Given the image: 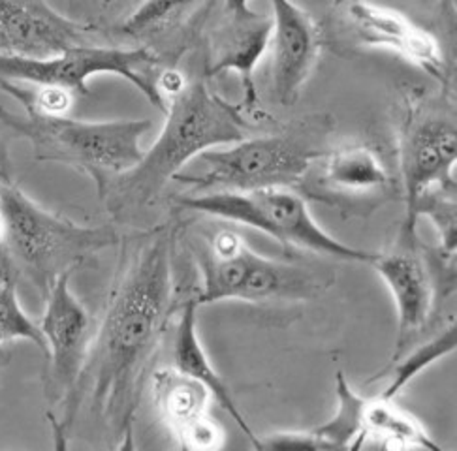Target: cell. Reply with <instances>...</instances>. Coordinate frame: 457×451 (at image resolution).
<instances>
[{
    "mask_svg": "<svg viewBox=\"0 0 457 451\" xmlns=\"http://www.w3.org/2000/svg\"><path fill=\"white\" fill-rule=\"evenodd\" d=\"M171 235L161 228L137 242L119 275L64 415V427L91 397L95 410L110 422L119 439H130L139 388L171 316Z\"/></svg>",
    "mask_w": 457,
    "mask_h": 451,
    "instance_id": "6da1fadb",
    "label": "cell"
},
{
    "mask_svg": "<svg viewBox=\"0 0 457 451\" xmlns=\"http://www.w3.org/2000/svg\"><path fill=\"white\" fill-rule=\"evenodd\" d=\"M251 125L239 103L211 93L204 81H188L166 103V125L132 169L113 177L100 198L115 218L154 203L170 181L209 149L247 137Z\"/></svg>",
    "mask_w": 457,
    "mask_h": 451,
    "instance_id": "7a4b0ae2",
    "label": "cell"
},
{
    "mask_svg": "<svg viewBox=\"0 0 457 451\" xmlns=\"http://www.w3.org/2000/svg\"><path fill=\"white\" fill-rule=\"evenodd\" d=\"M0 215L8 258L44 299L61 275L76 271L87 256L112 249L120 241L112 226H85L44 209L10 177H0Z\"/></svg>",
    "mask_w": 457,
    "mask_h": 451,
    "instance_id": "3957f363",
    "label": "cell"
},
{
    "mask_svg": "<svg viewBox=\"0 0 457 451\" xmlns=\"http://www.w3.org/2000/svg\"><path fill=\"white\" fill-rule=\"evenodd\" d=\"M4 125L32 145L34 159L55 162L87 173L102 194L110 181L132 169L144 156L139 145L151 130V120H74L64 115H46L25 108L13 113L0 106Z\"/></svg>",
    "mask_w": 457,
    "mask_h": 451,
    "instance_id": "277c9868",
    "label": "cell"
},
{
    "mask_svg": "<svg viewBox=\"0 0 457 451\" xmlns=\"http://www.w3.org/2000/svg\"><path fill=\"white\" fill-rule=\"evenodd\" d=\"M322 120L302 123L283 134L245 137L228 149H209L198 156L200 173H178L173 181L202 190H254L266 186L297 188L312 164L326 154Z\"/></svg>",
    "mask_w": 457,
    "mask_h": 451,
    "instance_id": "5b68a950",
    "label": "cell"
},
{
    "mask_svg": "<svg viewBox=\"0 0 457 451\" xmlns=\"http://www.w3.org/2000/svg\"><path fill=\"white\" fill-rule=\"evenodd\" d=\"M187 211H198L228 222L249 226L273 237L288 249L322 254L343 262L373 264L375 252L350 247L329 235L314 220L307 200L290 186H266L254 190H211L178 200Z\"/></svg>",
    "mask_w": 457,
    "mask_h": 451,
    "instance_id": "8992f818",
    "label": "cell"
},
{
    "mask_svg": "<svg viewBox=\"0 0 457 451\" xmlns=\"http://www.w3.org/2000/svg\"><path fill=\"white\" fill-rule=\"evenodd\" d=\"M202 290L196 303L219 301H309L329 286V279L314 269L260 256L236 232H220L200 254Z\"/></svg>",
    "mask_w": 457,
    "mask_h": 451,
    "instance_id": "52a82bcc",
    "label": "cell"
},
{
    "mask_svg": "<svg viewBox=\"0 0 457 451\" xmlns=\"http://www.w3.org/2000/svg\"><path fill=\"white\" fill-rule=\"evenodd\" d=\"M158 57L149 47L120 49L100 45H76L47 59L0 55V81L34 85L38 89H57L78 96L89 94L87 81L98 74L127 79L156 110L166 113V100L151 78Z\"/></svg>",
    "mask_w": 457,
    "mask_h": 451,
    "instance_id": "ba28073f",
    "label": "cell"
},
{
    "mask_svg": "<svg viewBox=\"0 0 457 451\" xmlns=\"http://www.w3.org/2000/svg\"><path fill=\"white\" fill-rule=\"evenodd\" d=\"M401 128L399 166L405 190V218L399 230V245L420 247L418 203L429 190H455L457 128L453 117L426 110L420 102L407 103Z\"/></svg>",
    "mask_w": 457,
    "mask_h": 451,
    "instance_id": "9c48e42d",
    "label": "cell"
},
{
    "mask_svg": "<svg viewBox=\"0 0 457 451\" xmlns=\"http://www.w3.org/2000/svg\"><path fill=\"white\" fill-rule=\"evenodd\" d=\"M72 275L74 271L64 273L53 284L38 324L51 361L47 391L53 401L64 405V415L72 405L95 339L89 312L70 290Z\"/></svg>",
    "mask_w": 457,
    "mask_h": 451,
    "instance_id": "30bf717a",
    "label": "cell"
},
{
    "mask_svg": "<svg viewBox=\"0 0 457 451\" xmlns=\"http://www.w3.org/2000/svg\"><path fill=\"white\" fill-rule=\"evenodd\" d=\"M316 164L314 198L341 211H371L395 193L388 166L369 145L326 151Z\"/></svg>",
    "mask_w": 457,
    "mask_h": 451,
    "instance_id": "8fae6325",
    "label": "cell"
},
{
    "mask_svg": "<svg viewBox=\"0 0 457 451\" xmlns=\"http://www.w3.org/2000/svg\"><path fill=\"white\" fill-rule=\"evenodd\" d=\"M93 29L44 0H0V55L47 59L85 44Z\"/></svg>",
    "mask_w": 457,
    "mask_h": 451,
    "instance_id": "7c38bea8",
    "label": "cell"
},
{
    "mask_svg": "<svg viewBox=\"0 0 457 451\" xmlns=\"http://www.w3.org/2000/svg\"><path fill=\"white\" fill-rule=\"evenodd\" d=\"M343 13L360 44L392 49L433 79L448 83L441 45L431 32L414 25L407 15L369 0H346Z\"/></svg>",
    "mask_w": 457,
    "mask_h": 451,
    "instance_id": "4fadbf2b",
    "label": "cell"
},
{
    "mask_svg": "<svg viewBox=\"0 0 457 451\" xmlns=\"http://www.w3.org/2000/svg\"><path fill=\"white\" fill-rule=\"evenodd\" d=\"M273 91L280 106H292L312 74L320 53V29L292 0H270Z\"/></svg>",
    "mask_w": 457,
    "mask_h": 451,
    "instance_id": "5bb4252c",
    "label": "cell"
},
{
    "mask_svg": "<svg viewBox=\"0 0 457 451\" xmlns=\"http://www.w3.org/2000/svg\"><path fill=\"white\" fill-rule=\"evenodd\" d=\"M371 266L390 288L397 307V342L392 357L397 359L411 348L433 316L436 288L424 256H420V247L397 242L395 250L377 254Z\"/></svg>",
    "mask_w": 457,
    "mask_h": 451,
    "instance_id": "9a60e30c",
    "label": "cell"
},
{
    "mask_svg": "<svg viewBox=\"0 0 457 451\" xmlns=\"http://www.w3.org/2000/svg\"><path fill=\"white\" fill-rule=\"evenodd\" d=\"M154 405L166 427L185 449H219L224 444L220 425L211 418V393L178 369L156 371L151 380Z\"/></svg>",
    "mask_w": 457,
    "mask_h": 451,
    "instance_id": "2e32d148",
    "label": "cell"
},
{
    "mask_svg": "<svg viewBox=\"0 0 457 451\" xmlns=\"http://www.w3.org/2000/svg\"><path fill=\"white\" fill-rule=\"evenodd\" d=\"M196 310H198L196 299L185 301V305L179 310V320H178V327H175L173 346H171L173 369H178L179 373L200 381V384L211 393V397L215 398L217 405L230 415V418L236 422V425L245 432V437L253 442L254 447L260 449V439L254 435L247 420H245V415L236 405L230 390L226 386V381L215 371V367L211 365L207 352L204 350L198 337V327H196Z\"/></svg>",
    "mask_w": 457,
    "mask_h": 451,
    "instance_id": "e0dca14e",
    "label": "cell"
},
{
    "mask_svg": "<svg viewBox=\"0 0 457 451\" xmlns=\"http://www.w3.org/2000/svg\"><path fill=\"white\" fill-rule=\"evenodd\" d=\"M367 398L356 393L343 373H337V412L311 430H288L280 435V446L295 449H356L363 444V414Z\"/></svg>",
    "mask_w": 457,
    "mask_h": 451,
    "instance_id": "ac0fdd59",
    "label": "cell"
},
{
    "mask_svg": "<svg viewBox=\"0 0 457 451\" xmlns=\"http://www.w3.org/2000/svg\"><path fill=\"white\" fill-rule=\"evenodd\" d=\"M237 34L232 44L226 47V53L211 68L209 74L217 76L222 72H236L239 76L241 86L245 91L243 102H239L241 110L256 113L258 111V91L254 83V68L260 62L262 55L266 53L271 38V20L270 17L256 15L254 20L236 21Z\"/></svg>",
    "mask_w": 457,
    "mask_h": 451,
    "instance_id": "d6986e66",
    "label": "cell"
},
{
    "mask_svg": "<svg viewBox=\"0 0 457 451\" xmlns=\"http://www.w3.org/2000/svg\"><path fill=\"white\" fill-rule=\"evenodd\" d=\"M363 432L365 439L382 442L384 447H421L438 451V444L428 435L416 418L405 410L386 398H373L369 401L363 414Z\"/></svg>",
    "mask_w": 457,
    "mask_h": 451,
    "instance_id": "ffe728a7",
    "label": "cell"
},
{
    "mask_svg": "<svg viewBox=\"0 0 457 451\" xmlns=\"http://www.w3.org/2000/svg\"><path fill=\"white\" fill-rule=\"evenodd\" d=\"M15 340L32 342L47 357V344L40 325L27 316L17 298L12 259L3 258L0 259V359H4L6 346Z\"/></svg>",
    "mask_w": 457,
    "mask_h": 451,
    "instance_id": "44dd1931",
    "label": "cell"
},
{
    "mask_svg": "<svg viewBox=\"0 0 457 451\" xmlns=\"http://www.w3.org/2000/svg\"><path fill=\"white\" fill-rule=\"evenodd\" d=\"M457 344V329L455 322H450L441 333L429 339L428 342L416 346L407 354L403 352L397 359H394V369L390 371V384L378 395L386 401H394V398L405 390L411 381L429 365L441 357L452 354Z\"/></svg>",
    "mask_w": 457,
    "mask_h": 451,
    "instance_id": "7402d4cb",
    "label": "cell"
},
{
    "mask_svg": "<svg viewBox=\"0 0 457 451\" xmlns=\"http://www.w3.org/2000/svg\"><path fill=\"white\" fill-rule=\"evenodd\" d=\"M202 0H144L129 20L120 25V32L129 37H144L158 32L164 27L179 21L181 15L190 12Z\"/></svg>",
    "mask_w": 457,
    "mask_h": 451,
    "instance_id": "603a6c76",
    "label": "cell"
},
{
    "mask_svg": "<svg viewBox=\"0 0 457 451\" xmlns=\"http://www.w3.org/2000/svg\"><path fill=\"white\" fill-rule=\"evenodd\" d=\"M251 0H226V13L232 17L234 21H247L254 20L258 13L251 10Z\"/></svg>",
    "mask_w": 457,
    "mask_h": 451,
    "instance_id": "cb8c5ba5",
    "label": "cell"
},
{
    "mask_svg": "<svg viewBox=\"0 0 457 451\" xmlns=\"http://www.w3.org/2000/svg\"><path fill=\"white\" fill-rule=\"evenodd\" d=\"M0 177H10L8 176V164H6V152L0 147Z\"/></svg>",
    "mask_w": 457,
    "mask_h": 451,
    "instance_id": "d4e9b609",
    "label": "cell"
},
{
    "mask_svg": "<svg viewBox=\"0 0 457 451\" xmlns=\"http://www.w3.org/2000/svg\"><path fill=\"white\" fill-rule=\"evenodd\" d=\"M4 239V220H3V215H0V242H3Z\"/></svg>",
    "mask_w": 457,
    "mask_h": 451,
    "instance_id": "484cf974",
    "label": "cell"
},
{
    "mask_svg": "<svg viewBox=\"0 0 457 451\" xmlns=\"http://www.w3.org/2000/svg\"><path fill=\"white\" fill-rule=\"evenodd\" d=\"M443 3H445L446 6H452V8H453V3H455V0H443Z\"/></svg>",
    "mask_w": 457,
    "mask_h": 451,
    "instance_id": "4316f807",
    "label": "cell"
},
{
    "mask_svg": "<svg viewBox=\"0 0 457 451\" xmlns=\"http://www.w3.org/2000/svg\"><path fill=\"white\" fill-rule=\"evenodd\" d=\"M110 3H113V0H104V4H110Z\"/></svg>",
    "mask_w": 457,
    "mask_h": 451,
    "instance_id": "83f0119b",
    "label": "cell"
}]
</instances>
